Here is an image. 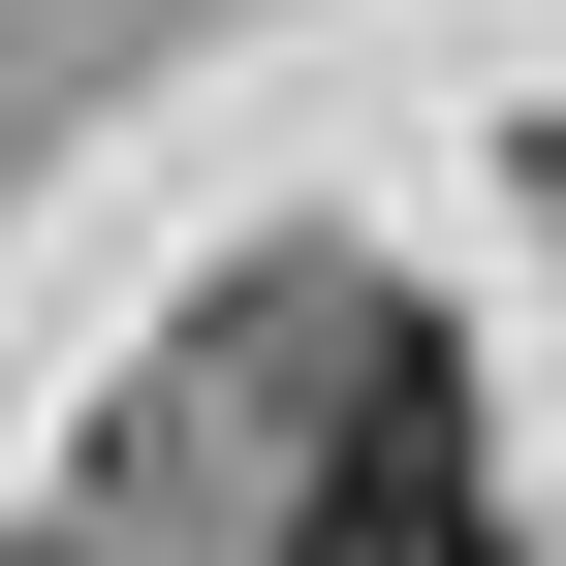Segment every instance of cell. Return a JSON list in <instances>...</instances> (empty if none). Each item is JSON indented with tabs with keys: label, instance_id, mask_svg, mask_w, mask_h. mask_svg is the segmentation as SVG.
<instances>
[{
	"label": "cell",
	"instance_id": "obj_2",
	"mask_svg": "<svg viewBox=\"0 0 566 566\" xmlns=\"http://www.w3.org/2000/svg\"><path fill=\"white\" fill-rule=\"evenodd\" d=\"M0 566H63V535H0Z\"/></svg>",
	"mask_w": 566,
	"mask_h": 566
},
{
	"label": "cell",
	"instance_id": "obj_1",
	"mask_svg": "<svg viewBox=\"0 0 566 566\" xmlns=\"http://www.w3.org/2000/svg\"><path fill=\"white\" fill-rule=\"evenodd\" d=\"M283 566H504V504H472V409H441V378H378L315 472H283Z\"/></svg>",
	"mask_w": 566,
	"mask_h": 566
}]
</instances>
